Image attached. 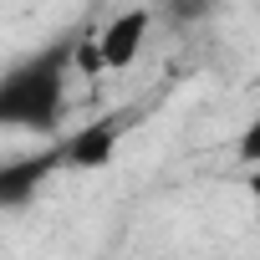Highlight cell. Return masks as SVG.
Wrapping results in <instances>:
<instances>
[{
	"label": "cell",
	"mask_w": 260,
	"mask_h": 260,
	"mask_svg": "<svg viewBox=\"0 0 260 260\" xmlns=\"http://www.w3.org/2000/svg\"><path fill=\"white\" fill-rule=\"evenodd\" d=\"M77 31H61L51 41H41L36 51L16 56L11 67H0V127L16 133H36V138H56L67 133V107H72V51H77Z\"/></svg>",
	"instance_id": "1"
},
{
	"label": "cell",
	"mask_w": 260,
	"mask_h": 260,
	"mask_svg": "<svg viewBox=\"0 0 260 260\" xmlns=\"http://www.w3.org/2000/svg\"><path fill=\"white\" fill-rule=\"evenodd\" d=\"M72 169V148H67V133L46 138L41 148L31 153H11L0 158V209H26L41 199V189Z\"/></svg>",
	"instance_id": "2"
},
{
	"label": "cell",
	"mask_w": 260,
	"mask_h": 260,
	"mask_svg": "<svg viewBox=\"0 0 260 260\" xmlns=\"http://www.w3.org/2000/svg\"><path fill=\"white\" fill-rule=\"evenodd\" d=\"M148 31H153L148 6H127V11H117L102 31H92L97 72H122V67H133L138 51H143V41H148Z\"/></svg>",
	"instance_id": "3"
},
{
	"label": "cell",
	"mask_w": 260,
	"mask_h": 260,
	"mask_svg": "<svg viewBox=\"0 0 260 260\" xmlns=\"http://www.w3.org/2000/svg\"><path fill=\"white\" fill-rule=\"evenodd\" d=\"M122 127H127L122 112H102V117L72 127V133H67L72 169H102V164H112V153H117V143H122Z\"/></svg>",
	"instance_id": "4"
},
{
	"label": "cell",
	"mask_w": 260,
	"mask_h": 260,
	"mask_svg": "<svg viewBox=\"0 0 260 260\" xmlns=\"http://www.w3.org/2000/svg\"><path fill=\"white\" fill-rule=\"evenodd\" d=\"M214 11H219V0H153V6H148V16L164 21L169 31H194V26H204Z\"/></svg>",
	"instance_id": "5"
}]
</instances>
